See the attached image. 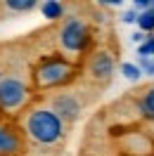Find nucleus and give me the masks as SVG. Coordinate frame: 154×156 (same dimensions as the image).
Listing matches in <instances>:
<instances>
[{
    "mask_svg": "<svg viewBox=\"0 0 154 156\" xmlns=\"http://www.w3.org/2000/svg\"><path fill=\"white\" fill-rule=\"evenodd\" d=\"M24 133L36 144L52 147L64 137V121L52 109H33L24 118Z\"/></svg>",
    "mask_w": 154,
    "mask_h": 156,
    "instance_id": "1",
    "label": "nucleus"
},
{
    "mask_svg": "<svg viewBox=\"0 0 154 156\" xmlns=\"http://www.w3.org/2000/svg\"><path fill=\"white\" fill-rule=\"evenodd\" d=\"M74 78V64L62 57H52L40 62L36 69V83L40 88H59Z\"/></svg>",
    "mask_w": 154,
    "mask_h": 156,
    "instance_id": "2",
    "label": "nucleus"
},
{
    "mask_svg": "<svg viewBox=\"0 0 154 156\" xmlns=\"http://www.w3.org/2000/svg\"><path fill=\"white\" fill-rule=\"evenodd\" d=\"M88 40H90V33H88V26L78 17H69L64 19L62 29H59V48L69 52V55H78L88 48Z\"/></svg>",
    "mask_w": 154,
    "mask_h": 156,
    "instance_id": "3",
    "label": "nucleus"
},
{
    "mask_svg": "<svg viewBox=\"0 0 154 156\" xmlns=\"http://www.w3.org/2000/svg\"><path fill=\"white\" fill-rule=\"evenodd\" d=\"M29 102V88L19 78H0V109L17 111Z\"/></svg>",
    "mask_w": 154,
    "mask_h": 156,
    "instance_id": "4",
    "label": "nucleus"
},
{
    "mask_svg": "<svg viewBox=\"0 0 154 156\" xmlns=\"http://www.w3.org/2000/svg\"><path fill=\"white\" fill-rule=\"evenodd\" d=\"M50 109H52L62 121H76L78 114H81V102H78L74 95H59V97L52 99V107Z\"/></svg>",
    "mask_w": 154,
    "mask_h": 156,
    "instance_id": "5",
    "label": "nucleus"
},
{
    "mask_svg": "<svg viewBox=\"0 0 154 156\" xmlns=\"http://www.w3.org/2000/svg\"><path fill=\"white\" fill-rule=\"evenodd\" d=\"M90 76L95 80H109L114 73V57L112 52H97L95 57L90 59Z\"/></svg>",
    "mask_w": 154,
    "mask_h": 156,
    "instance_id": "6",
    "label": "nucleus"
},
{
    "mask_svg": "<svg viewBox=\"0 0 154 156\" xmlns=\"http://www.w3.org/2000/svg\"><path fill=\"white\" fill-rule=\"evenodd\" d=\"M21 135L14 130V128L0 126V156H17L21 151Z\"/></svg>",
    "mask_w": 154,
    "mask_h": 156,
    "instance_id": "7",
    "label": "nucleus"
},
{
    "mask_svg": "<svg viewBox=\"0 0 154 156\" xmlns=\"http://www.w3.org/2000/svg\"><path fill=\"white\" fill-rule=\"evenodd\" d=\"M138 109H140V114H142L145 118H152L154 121V85L142 92V97L138 102Z\"/></svg>",
    "mask_w": 154,
    "mask_h": 156,
    "instance_id": "8",
    "label": "nucleus"
},
{
    "mask_svg": "<svg viewBox=\"0 0 154 156\" xmlns=\"http://www.w3.org/2000/svg\"><path fill=\"white\" fill-rule=\"evenodd\" d=\"M40 12H43V17L50 21L59 19L62 14H64V5L62 2H57V0H45L43 5H40Z\"/></svg>",
    "mask_w": 154,
    "mask_h": 156,
    "instance_id": "9",
    "label": "nucleus"
},
{
    "mask_svg": "<svg viewBox=\"0 0 154 156\" xmlns=\"http://www.w3.org/2000/svg\"><path fill=\"white\" fill-rule=\"evenodd\" d=\"M138 26H140V31H145V33H152L154 31V10L140 12V14H138Z\"/></svg>",
    "mask_w": 154,
    "mask_h": 156,
    "instance_id": "10",
    "label": "nucleus"
},
{
    "mask_svg": "<svg viewBox=\"0 0 154 156\" xmlns=\"http://www.w3.org/2000/svg\"><path fill=\"white\" fill-rule=\"evenodd\" d=\"M5 7L12 12H29L36 7V0H5Z\"/></svg>",
    "mask_w": 154,
    "mask_h": 156,
    "instance_id": "11",
    "label": "nucleus"
},
{
    "mask_svg": "<svg viewBox=\"0 0 154 156\" xmlns=\"http://www.w3.org/2000/svg\"><path fill=\"white\" fill-rule=\"evenodd\" d=\"M138 55L142 59H154V36H147L145 43L138 45Z\"/></svg>",
    "mask_w": 154,
    "mask_h": 156,
    "instance_id": "12",
    "label": "nucleus"
},
{
    "mask_svg": "<svg viewBox=\"0 0 154 156\" xmlns=\"http://www.w3.org/2000/svg\"><path fill=\"white\" fill-rule=\"evenodd\" d=\"M121 73H123L128 80H138V78L142 76L140 66H138V64H128V62H126V64H121Z\"/></svg>",
    "mask_w": 154,
    "mask_h": 156,
    "instance_id": "13",
    "label": "nucleus"
},
{
    "mask_svg": "<svg viewBox=\"0 0 154 156\" xmlns=\"http://www.w3.org/2000/svg\"><path fill=\"white\" fill-rule=\"evenodd\" d=\"M138 66H140V71H142V73L154 76V59H142V57H140V64H138Z\"/></svg>",
    "mask_w": 154,
    "mask_h": 156,
    "instance_id": "14",
    "label": "nucleus"
},
{
    "mask_svg": "<svg viewBox=\"0 0 154 156\" xmlns=\"http://www.w3.org/2000/svg\"><path fill=\"white\" fill-rule=\"evenodd\" d=\"M123 21L126 24H138V12H133V10L123 12Z\"/></svg>",
    "mask_w": 154,
    "mask_h": 156,
    "instance_id": "15",
    "label": "nucleus"
}]
</instances>
